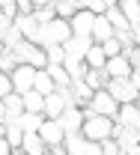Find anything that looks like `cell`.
Instances as JSON below:
<instances>
[{
  "mask_svg": "<svg viewBox=\"0 0 140 155\" xmlns=\"http://www.w3.org/2000/svg\"><path fill=\"white\" fill-rule=\"evenodd\" d=\"M90 107H93L96 114L110 116L113 122H116V116H119V101L113 98V93H110L107 87H99V90L93 93V98H90Z\"/></svg>",
  "mask_w": 140,
  "mask_h": 155,
  "instance_id": "5b68a950",
  "label": "cell"
},
{
  "mask_svg": "<svg viewBox=\"0 0 140 155\" xmlns=\"http://www.w3.org/2000/svg\"><path fill=\"white\" fill-rule=\"evenodd\" d=\"M33 90H39L42 96H48V93H54V90H57V84H54V78H51V72H48V69H36Z\"/></svg>",
  "mask_w": 140,
  "mask_h": 155,
  "instance_id": "ac0fdd59",
  "label": "cell"
},
{
  "mask_svg": "<svg viewBox=\"0 0 140 155\" xmlns=\"http://www.w3.org/2000/svg\"><path fill=\"white\" fill-rule=\"evenodd\" d=\"M137 107H140V96H137Z\"/></svg>",
  "mask_w": 140,
  "mask_h": 155,
  "instance_id": "ee69618b",
  "label": "cell"
},
{
  "mask_svg": "<svg viewBox=\"0 0 140 155\" xmlns=\"http://www.w3.org/2000/svg\"><path fill=\"white\" fill-rule=\"evenodd\" d=\"M39 134L45 137V143L48 146H54V143H63L66 140V128H63L60 119H54V116H45L39 125Z\"/></svg>",
  "mask_w": 140,
  "mask_h": 155,
  "instance_id": "ba28073f",
  "label": "cell"
},
{
  "mask_svg": "<svg viewBox=\"0 0 140 155\" xmlns=\"http://www.w3.org/2000/svg\"><path fill=\"white\" fill-rule=\"evenodd\" d=\"M12 51L18 54L21 63H30V66H36V69H45V66H48V54H45V48L36 45V42H30V39H21Z\"/></svg>",
  "mask_w": 140,
  "mask_h": 155,
  "instance_id": "3957f363",
  "label": "cell"
},
{
  "mask_svg": "<svg viewBox=\"0 0 140 155\" xmlns=\"http://www.w3.org/2000/svg\"><path fill=\"white\" fill-rule=\"evenodd\" d=\"M93 21H96V12L93 9H78L69 24H72V33L75 36H93Z\"/></svg>",
  "mask_w": 140,
  "mask_h": 155,
  "instance_id": "9c48e42d",
  "label": "cell"
},
{
  "mask_svg": "<svg viewBox=\"0 0 140 155\" xmlns=\"http://www.w3.org/2000/svg\"><path fill=\"white\" fill-rule=\"evenodd\" d=\"M104 15L110 18V24H113V33H128V30H131V21L125 18V12L119 9V3H116V6H107Z\"/></svg>",
  "mask_w": 140,
  "mask_h": 155,
  "instance_id": "9a60e30c",
  "label": "cell"
},
{
  "mask_svg": "<svg viewBox=\"0 0 140 155\" xmlns=\"http://www.w3.org/2000/svg\"><path fill=\"white\" fill-rule=\"evenodd\" d=\"M99 45L104 48V54H107V57H116V54H122V39L116 36V33H113L110 39H104V42H99Z\"/></svg>",
  "mask_w": 140,
  "mask_h": 155,
  "instance_id": "83f0119b",
  "label": "cell"
},
{
  "mask_svg": "<svg viewBox=\"0 0 140 155\" xmlns=\"http://www.w3.org/2000/svg\"><path fill=\"white\" fill-rule=\"evenodd\" d=\"M137 3H140V0H137Z\"/></svg>",
  "mask_w": 140,
  "mask_h": 155,
  "instance_id": "bcb514c9",
  "label": "cell"
},
{
  "mask_svg": "<svg viewBox=\"0 0 140 155\" xmlns=\"http://www.w3.org/2000/svg\"><path fill=\"white\" fill-rule=\"evenodd\" d=\"M6 48H9V45H6V42H3V36H0V54H3V51H6Z\"/></svg>",
  "mask_w": 140,
  "mask_h": 155,
  "instance_id": "b9f144b4",
  "label": "cell"
},
{
  "mask_svg": "<svg viewBox=\"0 0 140 155\" xmlns=\"http://www.w3.org/2000/svg\"><path fill=\"white\" fill-rule=\"evenodd\" d=\"M83 119H86V116H83V107H80V104H69L60 114V122H63V128H66V134H69V131H80Z\"/></svg>",
  "mask_w": 140,
  "mask_h": 155,
  "instance_id": "8fae6325",
  "label": "cell"
},
{
  "mask_svg": "<svg viewBox=\"0 0 140 155\" xmlns=\"http://www.w3.org/2000/svg\"><path fill=\"white\" fill-rule=\"evenodd\" d=\"M12 93V75H6V72H0V98L9 96Z\"/></svg>",
  "mask_w": 140,
  "mask_h": 155,
  "instance_id": "836d02e7",
  "label": "cell"
},
{
  "mask_svg": "<svg viewBox=\"0 0 140 155\" xmlns=\"http://www.w3.org/2000/svg\"><path fill=\"white\" fill-rule=\"evenodd\" d=\"M45 69L51 72V78H54L57 87H69V84H72V75H69V69H66L63 63H48Z\"/></svg>",
  "mask_w": 140,
  "mask_h": 155,
  "instance_id": "44dd1931",
  "label": "cell"
},
{
  "mask_svg": "<svg viewBox=\"0 0 140 155\" xmlns=\"http://www.w3.org/2000/svg\"><path fill=\"white\" fill-rule=\"evenodd\" d=\"M12 24L21 30V36L30 39V42H33V39H36V33H39V21L33 18V15H15V21H12Z\"/></svg>",
  "mask_w": 140,
  "mask_h": 155,
  "instance_id": "e0dca14e",
  "label": "cell"
},
{
  "mask_svg": "<svg viewBox=\"0 0 140 155\" xmlns=\"http://www.w3.org/2000/svg\"><path fill=\"white\" fill-rule=\"evenodd\" d=\"M78 6H80V9H93L96 15H101V12L107 9V3H104V0H78Z\"/></svg>",
  "mask_w": 140,
  "mask_h": 155,
  "instance_id": "1f68e13d",
  "label": "cell"
},
{
  "mask_svg": "<svg viewBox=\"0 0 140 155\" xmlns=\"http://www.w3.org/2000/svg\"><path fill=\"white\" fill-rule=\"evenodd\" d=\"M99 146H101V155H122V146H119V140H116L113 134H110V137H104Z\"/></svg>",
  "mask_w": 140,
  "mask_h": 155,
  "instance_id": "f546056e",
  "label": "cell"
},
{
  "mask_svg": "<svg viewBox=\"0 0 140 155\" xmlns=\"http://www.w3.org/2000/svg\"><path fill=\"white\" fill-rule=\"evenodd\" d=\"M21 149H24V155H48V143H45V137L39 131H24Z\"/></svg>",
  "mask_w": 140,
  "mask_h": 155,
  "instance_id": "7c38bea8",
  "label": "cell"
},
{
  "mask_svg": "<svg viewBox=\"0 0 140 155\" xmlns=\"http://www.w3.org/2000/svg\"><path fill=\"white\" fill-rule=\"evenodd\" d=\"M113 36V24H110V18L101 12V15H96V21H93V42H104V39Z\"/></svg>",
  "mask_w": 140,
  "mask_h": 155,
  "instance_id": "2e32d148",
  "label": "cell"
},
{
  "mask_svg": "<svg viewBox=\"0 0 140 155\" xmlns=\"http://www.w3.org/2000/svg\"><path fill=\"white\" fill-rule=\"evenodd\" d=\"M18 119H21V125H24V131H39V125H42V119H45V114H36V110H24Z\"/></svg>",
  "mask_w": 140,
  "mask_h": 155,
  "instance_id": "603a6c76",
  "label": "cell"
},
{
  "mask_svg": "<svg viewBox=\"0 0 140 155\" xmlns=\"http://www.w3.org/2000/svg\"><path fill=\"white\" fill-rule=\"evenodd\" d=\"M33 18L39 21V24H48V21H54V18H57V9H54V3H48V6H36Z\"/></svg>",
  "mask_w": 140,
  "mask_h": 155,
  "instance_id": "f1b7e54d",
  "label": "cell"
},
{
  "mask_svg": "<svg viewBox=\"0 0 140 155\" xmlns=\"http://www.w3.org/2000/svg\"><path fill=\"white\" fill-rule=\"evenodd\" d=\"M45 54H48V63H63L66 60V45H48Z\"/></svg>",
  "mask_w": 140,
  "mask_h": 155,
  "instance_id": "4dcf8cb0",
  "label": "cell"
},
{
  "mask_svg": "<svg viewBox=\"0 0 140 155\" xmlns=\"http://www.w3.org/2000/svg\"><path fill=\"white\" fill-rule=\"evenodd\" d=\"M21 60H18V54L12 51V48H6L3 54H0V72H6V75H12V69L18 66Z\"/></svg>",
  "mask_w": 140,
  "mask_h": 155,
  "instance_id": "484cf974",
  "label": "cell"
},
{
  "mask_svg": "<svg viewBox=\"0 0 140 155\" xmlns=\"http://www.w3.org/2000/svg\"><path fill=\"white\" fill-rule=\"evenodd\" d=\"M3 101H6L9 116H21V114H24V96H21V93H15V90H12L9 96H3ZM9 116H6V119H9Z\"/></svg>",
  "mask_w": 140,
  "mask_h": 155,
  "instance_id": "7402d4cb",
  "label": "cell"
},
{
  "mask_svg": "<svg viewBox=\"0 0 140 155\" xmlns=\"http://www.w3.org/2000/svg\"><path fill=\"white\" fill-rule=\"evenodd\" d=\"M6 116H9V110H6V101L0 98V119H6Z\"/></svg>",
  "mask_w": 140,
  "mask_h": 155,
  "instance_id": "f35d334b",
  "label": "cell"
},
{
  "mask_svg": "<svg viewBox=\"0 0 140 155\" xmlns=\"http://www.w3.org/2000/svg\"><path fill=\"white\" fill-rule=\"evenodd\" d=\"M128 60H131V66L140 72V51H137V48H131V51H128Z\"/></svg>",
  "mask_w": 140,
  "mask_h": 155,
  "instance_id": "8d00e7d4",
  "label": "cell"
},
{
  "mask_svg": "<svg viewBox=\"0 0 140 155\" xmlns=\"http://www.w3.org/2000/svg\"><path fill=\"white\" fill-rule=\"evenodd\" d=\"M116 122L131 125V128H140V107H137V101H125V104H119V116H116Z\"/></svg>",
  "mask_w": 140,
  "mask_h": 155,
  "instance_id": "4fadbf2b",
  "label": "cell"
},
{
  "mask_svg": "<svg viewBox=\"0 0 140 155\" xmlns=\"http://www.w3.org/2000/svg\"><path fill=\"white\" fill-rule=\"evenodd\" d=\"M131 36H134V45H137V51H140V24L131 27Z\"/></svg>",
  "mask_w": 140,
  "mask_h": 155,
  "instance_id": "74e56055",
  "label": "cell"
},
{
  "mask_svg": "<svg viewBox=\"0 0 140 155\" xmlns=\"http://www.w3.org/2000/svg\"><path fill=\"white\" fill-rule=\"evenodd\" d=\"M104 87L113 93V98H116L119 104H125V101H137V96H140V90L134 87L131 78H107Z\"/></svg>",
  "mask_w": 140,
  "mask_h": 155,
  "instance_id": "8992f818",
  "label": "cell"
},
{
  "mask_svg": "<svg viewBox=\"0 0 140 155\" xmlns=\"http://www.w3.org/2000/svg\"><path fill=\"white\" fill-rule=\"evenodd\" d=\"M63 143H66L69 155H101L99 140H90V137L83 134V131H69Z\"/></svg>",
  "mask_w": 140,
  "mask_h": 155,
  "instance_id": "277c9868",
  "label": "cell"
},
{
  "mask_svg": "<svg viewBox=\"0 0 140 155\" xmlns=\"http://www.w3.org/2000/svg\"><path fill=\"white\" fill-rule=\"evenodd\" d=\"M18 3V15H33L36 12V3L33 0H15Z\"/></svg>",
  "mask_w": 140,
  "mask_h": 155,
  "instance_id": "e575fe53",
  "label": "cell"
},
{
  "mask_svg": "<svg viewBox=\"0 0 140 155\" xmlns=\"http://www.w3.org/2000/svg\"><path fill=\"white\" fill-rule=\"evenodd\" d=\"M83 81H86V87H93V90H99V87H104L107 84V72L104 69H86V75H83Z\"/></svg>",
  "mask_w": 140,
  "mask_h": 155,
  "instance_id": "cb8c5ba5",
  "label": "cell"
},
{
  "mask_svg": "<svg viewBox=\"0 0 140 155\" xmlns=\"http://www.w3.org/2000/svg\"><path fill=\"white\" fill-rule=\"evenodd\" d=\"M24 96V110H36V114H45V96L39 90H27L21 93Z\"/></svg>",
  "mask_w": 140,
  "mask_h": 155,
  "instance_id": "d6986e66",
  "label": "cell"
},
{
  "mask_svg": "<svg viewBox=\"0 0 140 155\" xmlns=\"http://www.w3.org/2000/svg\"><path fill=\"white\" fill-rule=\"evenodd\" d=\"M33 81H36V66H30V63H18V66L12 69V90H15V93H27V90H33Z\"/></svg>",
  "mask_w": 140,
  "mask_h": 155,
  "instance_id": "52a82bcc",
  "label": "cell"
},
{
  "mask_svg": "<svg viewBox=\"0 0 140 155\" xmlns=\"http://www.w3.org/2000/svg\"><path fill=\"white\" fill-rule=\"evenodd\" d=\"M0 155H12V143L6 134H0Z\"/></svg>",
  "mask_w": 140,
  "mask_h": 155,
  "instance_id": "d590c367",
  "label": "cell"
},
{
  "mask_svg": "<svg viewBox=\"0 0 140 155\" xmlns=\"http://www.w3.org/2000/svg\"><path fill=\"white\" fill-rule=\"evenodd\" d=\"M90 45H93V36H75L72 33V39L66 42V54L69 57H86V51H90Z\"/></svg>",
  "mask_w": 140,
  "mask_h": 155,
  "instance_id": "5bb4252c",
  "label": "cell"
},
{
  "mask_svg": "<svg viewBox=\"0 0 140 155\" xmlns=\"http://www.w3.org/2000/svg\"><path fill=\"white\" fill-rule=\"evenodd\" d=\"M54 3H57V0H54Z\"/></svg>",
  "mask_w": 140,
  "mask_h": 155,
  "instance_id": "f6af8a7d",
  "label": "cell"
},
{
  "mask_svg": "<svg viewBox=\"0 0 140 155\" xmlns=\"http://www.w3.org/2000/svg\"><path fill=\"white\" fill-rule=\"evenodd\" d=\"M131 60H128V54L122 51V54H116V57H107V63H104V72H107V78H128L131 75Z\"/></svg>",
  "mask_w": 140,
  "mask_h": 155,
  "instance_id": "30bf717a",
  "label": "cell"
},
{
  "mask_svg": "<svg viewBox=\"0 0 140 155\" xmlns=\"http://www.w3.org/2000/svg\"><path fill=\"white\" fill-rule=\"evenodd\" d=\"M104 3H107V6H116V3H119V0H104Z\"/></svg>",
  "mask_w": 140,
  "mask_h": 155,
  "instance_id": "7bdbcfd3",
  "label": "cell"
},
{
  "mask_svg": "<svg viewBox=\"0 0 140 155\" xmlns=\"http://www.w3.org/2000/svg\"><path fill=\"white\" fill-rule=\"evenodd\" d=\"M36 6H48V3H54V0H33Z\"/></svg>",
  "mask_w": 140,
  "mask_h": 155,
  "instance_id": "ab89813d",
  "label": "cell"
},
{
  "mask_svg": "<svg viewBox=\"0 0 140 155\" xmlns=\"http://www.w3.org/2000/svg\"><path fill=\"white\" fill-rule=\"evenodd\" d=\"M83 60H86V66H93V69H104V63H107V54H104V48H101L99 42H93Z\"/></svg>",
  "mask_w": 140,
  "mask_h": 155,
  "instance_id": "ffe728a7",
  "label": "cell"
},
{
  "mask_svg": "<svg viewBox=\"0 0 140 155\" xmlns=\"http://www.w3.org/2000/svg\"><path fill=\"white\" fill-rule=\"evenodd\" d=\"M72 39V24H69V18H54L48 21V24H39V33H36V45H42V48H48V45H66Z\"/></svg>",
  "mask_w": 140,
  "mask_h": 155,
  "instance_id": "6da1fadb",
  "label": "cell"
},
{
  "mask_svg": "<svg viewBox=\"0 0 140 155\" xmlns=\"http://www.w3.org/2000/svg\"><path fill=\"white\" fill-rule=\"evenodd\" d=\"M0 134H6V119H0Z\"/></svg>",
  "mask_w": 140,
  "mask_h": 155,
  "instance_id": "60d3db41",
  "label": "cell"
},
{
  "mask_svg": "<svg viewBox=\"0 0 140 155\" xmlns=\"http://www.w3.org/2000/svg\"><path fill=\"white\" fill-rule=\"evenodd\" d=\"M80 131L90 137V140H99V143H101L104 137L113 134V119H110V116H104V114H93V116H86V119H83Z\"/></svg>",
  "mask_w": 140,
  "mask_h": 155,
  "instance_id": "7a4b0ae2",
  "label": "cell"
},
{
  "mask_svg": "<svg viewBox=\"0 0 140 155\" xmlns=\"http://www.w3.org/2000/svg\"><path fill=\"white\" fill-rule=\"evenodd\" d=\"M54 9H57V18H72L80 6H78V0H57Z\"/></svg>",
  "mask_w": 140,
  "mask_h": 155,
  "instance_id": "4316f807",
  "label": "cell"
},
{
  "mask_svg": "<svg viewBox=\"0 0 140 155\" xmlns=\"http://www.w3.org/2000/svg\"><path fill=\"white\" fill-rule=\"evenodd\" d=\"M119 9L125 12V18L131 21V27L140 24V3L137 0H119Z\"/></svg>",
  "mask_w": 140,
  "mask_h": 155,
  "instance_id": "d4e9b609",
  "label": "cell"
},
{
  "mask_svg": "<svg viewBox=\"0 0 140 155\" xmlns=\"http://www.w3.org/2000/svg\"><path fill=\"white\" fill-rule=\"evenodd\" d=\"M0 9H3V15H6V18L15 21V15H18V3H15V0H3V3H0Z\"/></svg>",
  "mask_w": 140,
  "mask_h": 155,
  "instance_id": "d6a6232c",
  "label": "cell"
}]
</instances>
